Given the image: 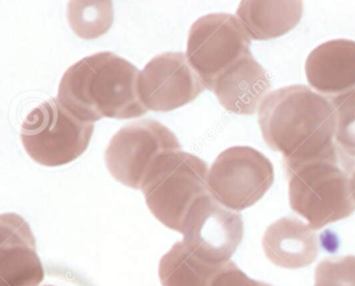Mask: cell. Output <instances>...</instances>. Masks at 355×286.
<instances>
[{"label": "cell", "mask_w": 355, "mask_h": 286, "mask_svg": "<svg viewBox=\"0 0 355 286\" xmlns=\"http://www.w3.org/2000/svg\"><path fill=\"white\" fill-rule=\"evenodd\" d=\"M67 18L76 36L84 40H95L107 34L113 26V3L70 1Z\"/></svg>", "instance_id": "cell-17"}, {"label": "cell", "mask_w": 355, "mask_h": 286, "mask_svg": "<svg viewBox=\"0 0 355 286\" xmlns=\"http://www.w3.org/2000/svg\"><path fill=\"white\" fill-rule=\"evenodd\" d=\"M351 188H352L353 198L355 201V171L353 172L352 177H351Z\"/></svg>", "instance_id": "cell-21"}, {"label": "cell", "mask_w": 355, "mask_h": 286, "mask_svg": "<svg viewBox=\"0 0 355 286\" xmlns=\"http://www.w3.org/2000/svg\"><path fill=\"white\" fill-rule=\"evenodd\" d=\"M94 123L83 121L51 98L24 120L20 138L28 157L45 167H60L78 159L88 149Z\"/></svg>", "instance_id": "cell-5"}, {"label": "cell", "mask_w": 355, "mask_h": 286, "mask_svg": "<svg viewBox=\"0 0 355 286\" xmlns=\"http://www.w3.org/2000/svg\"><path fill=\"white\" fill-rule=\"evenodd\" d=\"M209 286H273L249 278L234 261L221 263L211 277Z\"/></svg>", "instance_id": "cell-20"}, {"label": "cell", "mask_w": 355, "mask_h": 286, "mask_svg": "<svg viewBox=\"0 0 355 286\" xmlns=\"http://www.w3.org/2000/svg\"><path fill=\"white\" fill-rule=\"evenodd\" d=\"M184 246L195 256L211 265L228 262L244 236L240 213L228 209L211 194L191 209L182 225Z\"/></svg>", "instance_id": "cell-9"}, {"label": "cell", "mask_w": 355, "mask_h": 286, "mask_svg": "<svg viewBox=\"0 0 355 286\" xmlns=\"http://www.w3.org/2000/svg\"><path fill=\"white\" fill-rule=\"evenodd\" d=\"M332 105L336 113V144L343 152L355 159V92Z\"/></svg>", "instance_id": "cell-18"}, {"label": "cell", "mask_w": 355, "mask_h": 286, "mask_svg": "<svg viewBox=\"0 0 355 286\" xmlns=\"http://www.w3.org/2000/svg\"><path fill=\"white\" fill-rule=\"evenodd\" d=\"M263 249L273 265L282 269H303L317 259L319 240L309 224L296 217H284L267 228Z\"/></svg>", "instance_id": "cell-14"}, {"label": "cell", "mask_w": 355, "mask_h": 286, "mask_svg": "<svg viewBox=\"0 0 355 286\" xmlns=\"http://www.w3.org/2000/svg\"><path fill=\"white\" fill-rule=\"evenodd\" d=\"M44 269L28 222L16 213L0 217V286H40Z\"/></svg>", "instance_id": "cell-11"}, {"label": "cell", "mask_w": 355, "mask_h": 286, "mask_svg": "<svg viewBox=\"0 0 355 286\" xmlns=\"http://www.w3.org/2000/svg\"><path fill=\"white\" fill-rule=\"evenodd\" d=\"M218 265L205 262L178 242L159 261V281L162 286H209Z\"/></svg>", "instance_id": "cell-16"}, {"label": "cell", "mask_w": 355, "mask_h": 286, "mask_svg": "<svg viewBox=\"0 0 355 286\" xmlns=\"http://www.w3.org/2000/svg\"><path fill=\"white\" fill-rule=\"evenodd\" d=\"M302 15L303 3L299 0H246L236 10V17L251 40L257 41L284 36L298 26Z\"/></svg>", "instance_id": "cell-15"}, {"label": "cell", "mask_w": 355, "mask_h": 286, "mask_svg": "<svg viewBox=\"0 0 355 286\" xmlns=\"http://www.w3.org/2000/svg\"><path fill=\"white\" fill-rule=\"evenodd\" d=\"M182 150L175 134L157 120L122 127L105 149V166L117 181L141 190L155 161L169 151Z\"/></svg>", "instance_id": "cell-6"}, {"label": "cell", "mask_w": 355, "mask_h": 286, "mask_svg": "<svg viewBox=\"0 0 355 286\" xmlns=\"http://www.w3.org/2000/svg\"><path fill=\"white\" fill-rule=\"evenodd\" d=\"M311 89L328 100H338L355 92V42L336 39L315 47L305 62Z\"/></svg>", "instance_id": "cell-12"}, {"label": "cell", "mask_w": 355, "mask_h": 286, "mask_svg": "<svg viewBox=\"0 0 355 286\" xmlns=\"http://www.w3.org/2000/svg\"><path fill=\"white\" fill-rule=\"evenodd\" d=\"M207 89L184 53H165L147 63L139 92L148 111L167 113L194 101Z\"/></svg>", "instance_id": "cell-10"}, {"label": "cell", "mask_w": 355, "mask_h": 286, "mask_svg": "<svg viewBox=\"0 0 355 286\" xmlns=\"http://www.w3.org/2000/svg\"><path fill=\"white\" fill-rule=\"evenodd\" d=\"M136 66L111 51L72 65L60 82L58 99L83 121L135 119L148 111L139 92Z\"/></svg>", "instance_id": "cell-2"}, {"label": "cell", "mask_w": 355, "mask_h": 286, "mask_svg": "<svg viewBox=\"0 0 355 286\" xmlns=\"http://www.w3.org/2000/svg\"><path fill=\"white\" fill-rule=\"evenodd\" d=\"M251 38L236 16L209 14L190 28L186 57L211 91L215 80L247 53Z\"/></svg>", "instance_id": "cell-7"}, {"label": "cell", "mask_w": 355, "mask_h": 286, "mask_svg": "<svg viewBox=\"0 0 355 286\" xmlns=\"http://www.w3.org/2000/svg\"><path fill=\"white\" fill-rule=\"evenodd\" d=\"M271 88L269 74L249 53L222 73L211 91L226 111L251 116L259 111Z\"/></svg>", "instance_id": "cell-13"}, {"label": "cell", "mask_w": 355, "mask_h": 286, "mask_svg": "<svg viewBox=\"0 0 355 286\" xmlns=\"http://www.w3.org/2000/svg\"><path fill=\"white\" fill-rule=\"evenodd\" d=\"M315 286H355V256L324 259L315 267Z\"/></svg>", "instance_id": "cell-19"}, {"label": "cell", "mask_w": 355, "mask_h": 286, "mask_svg": "<svg viewBox=\"0 0 355 286\" xmlns=\"http://www.w3.org/2000/svg\"><path fill=\"white\" fill-rule=\"evenodd\" d=\"M207 163L184 151H169L151 168L143 184L147 206L164 226L182 232L192 207L207 195L209 188Z\"/></svg>", "instance_id": "cell-4"}, {"label": "cell", "mask_w": 355, "mask_h": 286, "mask_svg": "<svg viewBox=\"0 0 355 286\" xmlns=\"http://www.w3.org/2000/svg\"><path fill=\"white\" fill-rule=\"evenodd\" d=\"M355 159L338 146L327 154L286 168L288 201L294 213L320 230L355 211L351 177Z\"/></svg>", "instance_id": "cell-3"}, {"label": "cell", "mask_w": 355, "mask_h": 286, "mask_svg": "<svg viewBox=\"0 0 355 286\" xmlns=\"http://www.w3.org/2000/svg\"><path fill=\"white\" fill-rule=\"evenodd\" d=\"M42 286H55V285H51V284H44V285Z\"/></svg>", "instance_id": "cell-22"}, {"label": "cell", "mask_w": 355, "mask_h": 286, "mask_svg": "<svg viewBox=\"0 0 355 286\" xmlns=\"http://www.w3.org/2000/svg\"><path fill=\"white\" fill-rule=\"evenodd\" d=\"M273 182L272 161L249 146L226 149L218 155L209 172L211 196L236 213L259 202Z\"/></svg>", "instance_id": "cell-8"}, {"label": "cell", "mask_w": 355, "mask_h": 286, "mask_svg": "<svg viewBox=\"0 0 355 286\" xmlns=\"http://www.w3.org/2000/svg\"><path fill=\"white\" fill-rule=\"evenodd\" d=\"M259 124L266 144L284 157V168L327 154L338 146L334 105L302 84L269 93L259 107Z\"/></svg>", "instance_id": "cell-1"}]
</instances>
